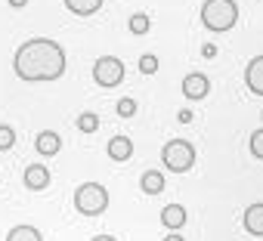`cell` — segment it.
Listing matches in <instances>:
<instances>
[{
	"mask_svg": "<svg viewBox=\"0 0 263 241\" xmlns=\"http://www.w3.org/2000/svg\"><path fill=\"white\" fill-rule=\"evenodd\" d=\"M65 50L50 37H31L16 50L13 71L19 81L37 84V81H59L65 74Z\"/></svg>",
	"mask_w": 263,
	"mask_h": 241,
	"instance_id": "1",
	"label": "cell"
},
{
	"mask_svg": "<svg viewBox=\"0 0 263 241\" xmlns=\"http://www.w3.org/2000/svg\"><path fill=\"white\" fill-rule=\"evenodd\" d=\"M201 22L211 31H229L238 22V4L235 0H204Z\"/></svg>",
	"mask_w": 263,
	"mask_h": 241,
	"instance_id": "2",
	"label": "cell"
},
{
	"mask_svg": "<svg viewBox=\"0 0 263 241\" xmlns=\"http://www.w3.org/2000/svg\"><path fill=\"white\" fill-rule=\"evenodd\" d=\"M108 207V192L99 183H84L74 189V210L81 216H99Z\"/></svg>",
	"mask_w": 263,
	"mask_h": 241,
	"instance_id": "3",
	"label": "cell"
},
{
	"mask_svg": "<svg viewBox=\"0 0 263 241\" xmlns=\"http://www.w3.org/2000/svg\"><path fill=\"white\" fill-rule=\"evenodd\" d=\"M161 161L171 173H189L195 167V146L186 139H171L161 149Z\"/></svg>",
	"mask_w": 263,
	"mask_h": 241,
	"instance_id": "4",
	"label": "cell"
},
{
	"mask_svg": "<svg viewBox=\"0 0 263 241\" xmlns=\"http://www.w3.org/2000/svg\"><path fill=\"white\" fill-rule=\"evenodd\" d=\"M93 81L102 87V90H111L124 81V62L118 56H99L96 65H93Z\"/></svg>",
	"mask_w": 263,
	"mask_h": 241,
	"instance_id": "5",
	"label": "cell"
},
{
	"mask_svg": "<svg viewBox=\"0 0 263 241\" xmlns=\"http://www.w3.org/2000/svg\"><path fill=\"white\" fill-rule=\"evenodd\" d=\"M211 93V81H208V74H201V71H189L186 77H183V96L189 99V102H198V99H204Z\"/></svg>",
	"mask_w": 263,
	"mask_h": 241,
	"instance_id": "6",
	"label": "cell"
},
{
	"mask_svg": "<svg viewBox=\"0 0 263 241\" xmlns=\"http://www.w3.org/2000/svg\"><path fill=\"white\" fill-rule=\"evenodd\" d=\"M22 183H25L28 192H44L50 186V170L44 164H28L25 173H22Z\"/></svg>",
	"mask_w": 263,
	"mask_h": 241,
	"instance_id": "7",
	"label": "cell"
},
{
	"mask_svg": "<svg viewBox=\"0 0 263 241\" xmlns=\"http://www.w3.org/2000/svg\"><path fill=\"white\" fill-rule=\"evenodd\" d=\"M245 84L254 96H263V56H254L245 68Z\"/></svg>",
	"mask_w": 263,
	"mask_h": 241,
	"instance_id": "8",
	"label": "cell"
},
{
	"mask_svg": "<svg viewBox=\"0 0 263 241\" xmlns=\"http://www.w3.org/2000/svg\"><path fill=\"white\" fill-rule=\"evenodd\" d=\"M241 223H245V232H248V235H257V238H263V201H257V204L245 207V216H241Z\"/></svg>",
	"mask_w": 263,
	"mask_h": 241,
	"instance_id": "9",
	"label": "cell"
},
{
	"mask_svg": "<svg viewBox=\"0 0 263 241\" xmlns=\"http://www.w3.org/2000/svg\"><path fill=\"white\" fill-rule=\"evenodd\" d=\"M34 149H37L41 155L53 158V155H59V149H62V139H59V133H53V130H44V133H37V139H34Z\"/></svg>",
	"mask_w": 263,
	"mask_h": 241,
	"instance_id": "10",
	"label": "cell"
},
{
	"mask_svg": "<svg viewBox=\"0 0 263 241\" xmlns=\"http://www.w3.org/2000/svg\"><path fill=\"white\" fill-rule=\"evenodd\" d=\"M161 223H164L171 232L183 229V226H186V207H183V204H167V207L161 210Z\"/></svg>",
	"mask_w": 263,
	"mask_h": 241,
	"instance_id": "11",
	"label": "cell"
},
{
	"mask_svg": "<svg viewBox=\"0 0 263 241\" xmlns=\"http://www.w3.org/2000/svg\"><path fill=\"white\" fill-rule=\"evenodd\" d=\"M130 155H134V143H130L127 136H115L111 143H108V158L111 161H130Z\"/></svg>",
	"mask_w": 263,
	"mask_h": 241,
	"instance_id": "12",
	"label": "cell"
},
{
	"mask_svg": "<svg viewBox=\"0 0 263 241\" xmlns=\"http://www.w3.org/2000/svg\"><path fill=\"white\" fill-rule=\"evenodd\" d=\"M140 189H143L146 195H161V192H164V173H161V170H146V173L140 176Z\"/></svg>",
	"mask_w": 263,
	"mask_h": 241,
	"instance_id": "13",
	"label": "cell"
},
{
	"mask_svg": "<svg viewBox=\"0 0 263 241\" xmlns=\"http://www.w3.org/2000/svg\"><path fill=\"white\" fill-rule=\"evenodd\" d=\"M7 241H44V235H41V229L22 223V226H13V229H10Z\"/></svg>",
	"mask_w": 263,
	"mask_h": 241,
	"instance_id": "14",
	"label": "cell"
},
{
	"mask_svg": "<svg viewBox=\"0 0 263 241\" xmlns=\"http://www.w3.org/2000/svg\"><path fill=\"white\" fill-rule=\"evenodd\" d=\"M65 7H68L74 16H93V13L102 7V0H65Z\"/></svg>",
	"mask_w": 263,
	"mask_h": 241,
	"instance_id": "15",
	"label": "cell"
},
{
	"mask_svg": "<svg viewBox=\"0 0 263 241\" xmlns=\"http://www.w3.org/2000/svg\"><path fill=\"white\" fill-rule=\"evenodd\" d=\"M78 130H81V133H96V130H99V114L84 111V114L78 117Z\"/></svg>",
	"mask_w": 263,
	"mask_h": 241,
	"instance_id": "16",
	"label": "cell"
},
{
	"mask_svg": "<svg viewBox=\"0 0 263 241\" xmlns=\"http://www.w3.org/2000/svg\"><path fill=\"white\" fill-rule=\"evenodd\" d=\"M16 146V130L10 124H0V152H10Z\"/></svg>",
	"mask_w": 263,
	"mask_h": 241,
	"instance_id": "17",
	"label": "cell"
},
{
	"mask_svg": "<svg viewBox=\"0 0 263 241\" xmlns=\"http://www.w3.org/2000/svg\"><path fill=\"white\" fill-rule=\"evenodd\" d=\"M130 31H134V34H146V31H149V16H146V13L130 16Z\"/></svg>",
	"mask_w": 263,
	"mask_h": 241,
	"instance_id": "18",
	"label": "cell"
},
{
	"mask_svg": "<svg viewBox=\"0 0 263 241\" xmlns=\"http://www.w3.org/2000/svg\"><path fill=\"white\" fill-rule=\"evenodd\" d=\"M140 71H143V74H155V71H158V56H155V53H146V56L140 59Z\"/></svg>",
	"mask_w": 263,
	"mask_h": 241,
	"instance_id": "19",
	"label": "cell"
},
{
	"mask_svg": "<svg viewBox=\"0 0 263 241\" xmlns=\"http://www.w3.org/2000/svg\"><path fill=\"white\" fill-rule=\"evenodd\" d=\"M118 114H121V117H134V114H137V102L130 99V96H124V99L118 102Z\"/></svg>",
	"mask_w": 263,
	"mask_h": 241,
	"instance_id": "20",
	"label": "cell"
},
{
	"mask_svg": "<svg viewBox=\"0 0 263 241\" xmlns=\"http://www.w3.org/2000/svg\"><path fill=\"white\" fill-rule=\"evenodd\" d=\"M251 155L263 161V130H257V133H251Z\"/></svg>",
	"mask_w": 263,
	"mask_h": 241,
	"instance_id": "21",
	"label": "cell"
},
{
	"mask_svg": "<svg viewBox=\"0 0 263 241\" xmlns=\"http://www.w3.org/2000/svg\"><path fill=\"white\" fill-rule=\"evenodd\" d=\"M93 241H118V238H115V235H96Z\"/></svg>",
	"mask_w": 263,
	"mask_h": 241,
	"instance_id": "22",
	"label": "cell"
},
{
	"mask_svg": "<svg viewBox=\"0 0 263 241\" xmlns=\"http://www.w3.org/2000/svg\"><path fill=\"white\" fill-rule=\"evenodd\" d=\"M10 4H13V7H25V4H28V0H10Z\"/></svg>",
	"mask_w": 263,
	"mask_h": 241,
	"instance_id": "23",
	"label": "cell"
},
{
	"mask_svg": "<svg viewBox=\"0 0 263 241\" xmlns=\"http://www.w3.org/2000/svg\"><path fill=\"white\" fill-rule=\"evenodd\" d=\"M164 241H183V238H180V235H167Z\"/></svg>",
	"mask_w": 263,
	"mask_h": 241,
	"instance_id": "24",
	"label": "cell"
}]
</instances>
